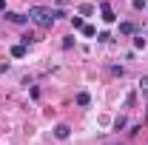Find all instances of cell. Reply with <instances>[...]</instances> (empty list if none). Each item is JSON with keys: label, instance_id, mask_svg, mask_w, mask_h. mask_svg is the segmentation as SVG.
Returning <instances> with one entry per match:
<instances>
[{"label": "cell", "instance_id": "obj_1", "mask_svg": "<svg viewBox=\"0 0 148 145\" xmlns=\"http://www.w3.org/2000/svg\"><path fill=\"white\" fill-rule=\"evenodd\" d=\"M26 17L32 20L34 26H40V29H51V26H54V12L46 9V6H32Z\"/></svg>", "mask_w": 148, "mask_h": 145}, {"label": "cell", "instance_id": "obj_2", "mask_svg": "<svg viewBox=\"0 0 148 145\" xmlns=\"http://www.w3.org/2000/svg\"><path fill=\"white\" fill-rule=\"evenodd\" d=\"M69 134H71V128L66 125V122H60V125H54V137H57V140H69Z\"/></svg>", "mask_w": 148, "mask_h": 145}, {"label": "cell", "instance_id": "obj_3", "mask_svg": "<svg viewBox=\"0 0 148 145\" xmlns=\"http://www.w3.org/2000/svg\"><path fill=\"white\" fill-rule=\"evenodd\" d=\"M100 12H103V20H106V23H114V9H111L108 3H100Z\"/></svg>", "mask_w": 148, "mask_h": 145}, {"label": "cell", "instance_id": "obj_4", "mask_svg": "<svg viewBox=\"0 0 148 145\" xmlns=\"http://www.w3.org/2000/svg\"><path fill=\"white\" fill-rule=\"evenodd\" d=\"M6 20H9V23H17V26H23V23H26V14H17V12H6Z\"/></svg>", "mask_w": 148, "mask_h": 145}, {"label": "cell", "instance_id": "obj_5", "mask_svg": "<svg viewBox=\"0 0 148 145\" xmlns=\"http://www.w3.org/2000/svg\"><path fill=\"white\" fill-rule=\"evenodd\" d=\"M120 34H137V23H131V20L120 23Z\"/></svg>", "mask_w": 148, "mask_h": 145}, {"label": "cell", "instance_id": "obj_6", "mask_svg": "<svg viewBox=\"0 0 148 145\" xmlns=\"http://www.w3.org/2000/svg\"><path fill=\"white\" fill-rule=\"evenodd\" d=\"M12 57H14V60H20V57H26V46H23V43H17V46H12Z\"/></svg>", "mask_w": 148, "mask_h": 145}, {"label": "cell", "instance_id": "obj_7", "mask_svg": "<svg viewBox=\"0 0 148 145\" xmlns=\"http://www.w3.org/2000/svg\"><path fill=\"white\" fill-rule=\"evenodd\" d=\"M88 103H91L88 91H80V94H77V105H88Z\"/></svg>", "mask_w": 148, "mask_h": 145}, {"label": "cell", "instance_id": "obj_8", "mask_svg": "<svg viewBox=\"0 0 148 145\" xmlns=\"http://www.w3.org/2000/svg\"><path fill=\"white\" fill-rule=\"evenodd\" d=\"M125 125H128V120H125V117H117V120H114V131H123Z\"/></svg>", "mask_w": 148, "mask_h": 145}, {"label": "cell", "instance_id": "obj_9", "mask_svg": "<svg viewBox=\"0 0 148 145\" xmlns=\"http://www.w3.org/2000/svg\"><path fill=\"white\" fill-rule=\"evenodd\" d=\"M80 31H83V37H97V29L94 26H83Z\"/></svg>", "mask_w": 148, "mask_h": 145}, {"label": "cell", "instance_id": "obj_10", "mask_svg": "<svg viewBox=\"0 0 148 145\" xmlns=\"http://www.w3.org/2000/svg\"><path fill=\"white\" fill-rule=\"evenodd\" d=\"M71 26H74V29H77V31H80V29H83L86 23H83V17H80V14H74V17H71Z\"/></svg>", "mask_w": 148, "mask_h": 145}, {"label": "cell", "instance_id": "obj_11", "mask_svg": "<svg viewBox=\"0 0 148 145\" xmlns=\"http://www.w3.org/2000/svg\"><path fill=\"white\" fill-rule=\"evenodd\" d=\"M134 49H145V37H143V34L134 37Z\"/></svg>", "mask_w": 148, "mask_h": 145}, {"label": "cell", "instance_id": "obj_12", "mask_svg": "<svg viewBox=\"0 0 148 145\" xmlns=\"http://www.w3.org/2000/svg\"><path fill=\"white\" fill-rule=\"evenodd\" d=\"M131 6H134L137 12H140V9H148V3H145V0H131Z\"/></svg>", "mask_w": 148, "mask_h": 145}, {"label": "cell", "instance_id": "obj_13", "mask_svg": "<svg viewBox=\"0 0 148 145\" xmlns=\"http://www.w3.org/2000/svg\"><path fill=\"white\" fill-rule=\"evenodd\" d=\"M71 46H74V37H71V34L63 37V49H71Z\"/></svg>", "mask_w": 148, "mask_h": 145}, {"label": "cell", "instance_id": "obj_14", "mask_svg": "<svg viewBox=\"0 0 148 145\" xmlns=\"http://www.w3.org/2000/svg\"><path fill=\"white\" fill-rule=\"evenodd\" d=\"M97 40H100V43H111V34H108V31H103V34H97Z\"/></svg>", "mask_w": 148, "mask_h": 145}, {"label": "cell", "instance_id": "obj_15", "mask_svg": "<svg viewBox=\"0 0 148 145\" xmlns=\"http://www.w3.org/2000/svg\"><path fill=\"white\" fill-rule=\"evenodd\" d=\"M140 88H143V91H148V77H140Z\"/></svg>", "mask_w": 148, "mask_h": 145}, {"label": "cell", "instance_id": "obj_16", "mask_svg": "<svg viewBox=\"0 0 148 145\" xmlns=\"http://www.w3.org/2000/svg\"><path fill=\"white\" fill-rule=\"evenodd\" d=\"M3 9H6V0H0V12H3Z\"/></svg>", "mask_w": 148, "mask_h": 145}, {"label": "cell", "instance_id": "obj_17", "mask_svg": "<svg viewBox=\"0 0 148 145\" xmlns=\"http://www.w3.org/2000/svg\"><path fill=\"white\" fill-rule=\"evenodd\" d=\"M57 3H66V0H57Z\"/></svg>", "mask_w": 148, "mask_h": 145}]
</instances>
